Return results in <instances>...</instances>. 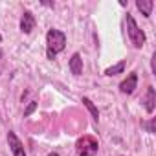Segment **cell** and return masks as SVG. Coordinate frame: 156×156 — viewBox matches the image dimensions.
Masks as SVG:
<instances>
[{
  "label": "cell",
  "mask_w": 156,
  "mask_h": 156,
  "mask_svg": "<svg viewBox=\"0 0 156 156\" xmlns=\"http://www.w3.org/2000/svg\"><path fill=\"white\" fill-rule=\"evenodd\" d=\"M154 123H156V119H151V123L147 125L149 127V132H154Z\"/></svg>",
  "instance_id": "13"
},
{
  "label": "cell",
  "mask_w": 156,
  "mask_h": 156,
  "mask_svg": "<svg viewBox=\"0 0 156 156\" xmlns=\"http://www.w3.org/2000/svg\"><path fill=\"white\" fill-rule=\"evenodd\" d=\"M125 22H127V31H129V37H130L132 44H134L136 48H141V46L145 44V33L138 28V24H136V20H134V17H132V15H129V13H127Z\"/></svg>",
  "instance_id": "3"
},
{
  "label": "cell",
  "mask_w": 156,
  "mask_h": 156,
  "mask_svg": "<svg viewBox=\"0 0 156 156\" xmlns=\"http://www.w3.org/2000/svg\"><path fill=\"white\" fill-rule=\"evenodd\" d=\"M75 149H77V154L79 156H96L99 145H98V140L94 136H83V138L77 140Z\"/></svg>",
  "instance_id": "2"
},
{
  "label": "cell",
  "mask_w": 156,
  "mask_h": 156,
  "mask_svg": "<svg viewBox=\"0 0 156 156\" xmlns=\"http://www.w3.org/2000/svg\"><path fill=\"white\" fill-rule=\"evenodd\" d=\"M143 103H145V110H147L149 114H152V112H154V103H156V92H154L152 87L147 88V94H145Z\"/></svg>",
  "instance_id": "8"
},
{
  "label": "cell",
  "mask_w": 156,
  "mask_h": 156,
  "mask_svg": "<svg viewBox=\"0 0 156 156\" xmlns=\"http://www.w3.org/2000/svg\"><path fill=\"white\" fill-rule=\"evenodd\" d=\"M66 46V35L59 30H50L46 35V55L48 59H55L59 51H62Z\"/></svg>",
  "instance_id": "1"
},
{
  "label": "cell",
  "mask_w": 156,
  "mask_h": 156,
  "mask_svg": "<svg viewBox=\"0 0 156 156\" xmlns=\"http://www.w3.org/2000/svg\"><path fill=\"white\" fill-rule=\"evenodd\" d=\"M48 156H59V154H57V152H50Z\"/></svg>",
  "instance_id": "14"
},
{
  "label": "cell",
  "mask_w": 156,
  "mask_h": 156,
  "mask_svg": "<svg viewBox=\"0 0 156 156\" xmlns=\"http://www.w3.org/2000/svg\"><path fill=\"white\" fill-rule=\"evenodd\" d=\"M125 66H127V62H125V61H119L118 64H114V66H110V68H107V70H105V75H108V77H112V75H118V73H123V70H125Z\"/></svg>",
  "instance_id": "10"
},
{
  "label": "cell",
  "mask_w": 156,
  "mask_h": 156,
  "mask_svg": "<svg viewBox=\"0 0 156 156\" xmlns=\"http://www.w3.org/2000/svg\"><path fill=\"white\" fill-rule=\"evenodd\" d=\"M70 70L73 75H81L83 73V59L79 53H73L72 59H70Z\"/></svg>",
  "instance_id": "7"
},
{
  "label": "cell",
  "mask_w": 156,
  "mask_h": 156,
  "mask_svg": "<svg viewBox=\"0 0 156 156\" xmlns=\"http://www.w3.org/2000/svg\"><path fill=\"white\" fill-rule=\"evenodd\" d=\"M0 41H2V35H0Z\"/></svg>",
  "instance_id": "15"
},
{
  "label": "cell",
  "mask_w": 156,
  "mask_h": 156,
  "mask_svg": "<svg viewBox=\"0 0 156 156\" xmlns=\"http://www.w3.org/2000/svg\"><path fill=\"white\" fill-rule=\"evenodd\" d=\"M83 105H85V107L88 108V112L92 114V118H94V119L98 121V119H99V110H98V107H96V105H94V103H92V101H90L88 98H83Z\"/></svg>",
  "instance_id": "11"
},
{
  "label": "cell",
  "mask_w": 156,
  "mask_h": 156,
  "mask_svg": "<svg viewBox=\"0 0 156 156\" xmlns=\"http://www.w3.org/2000/svg\"><path fill=\"white\" fill-rule=\"evenodd\" d=\"M136 8L141 11L143 17H151L152 8H154V2H152V0H136Z\"/></svg>",
  "instance_id": "9"
},
{
  "label": "cell",
  "mask_w": 156,
  "mask_h": 156,
  "mask_svg": "<svg viewBox=\"0 0 156 156\" xmlns=\"http://www.w3.org/2000/svg\"><path fill=\"white\" fill-rule=\"evenodd\" d=\"M136 85H138V75H136V73H129V77L119 85V90H121L123 94H132L134 88H136Z\"/></svg>",
  "instance_id": "6"
},
{
  "label": "cell",
  "mask_w": 156,
  "mask_h": 156,
  "mask_svg": "<svg viewBox=\"0 0 156 156\" xmlns=\"http://www.w3.org/2000/svg\"><path fill=\"white\" fill-rule=\"evenodd\" d=\"M35 108H37V103H35V101H31V103L28 105V108L24 110V118H28V116H30V114H31V112H33Z\"/></svg>",
  "instance_id": "12"
},
{
  "label": "cell",
  "mask_w": 156,
  "mask_h": 156,
  "mask_svg": "<svg viewBox=\"0 0 156 156\" xmlns=\"http://www.w3.org/2000/svg\"><path fill=\"white\" fill-rule=\"evenodd\" d=\"M8 143H9V147H11L13 156H26V152H24V145L20 143V140L17 138V134H15L13 130L8 132Z\"/></svg>",
  "instance_id": "4"
},
{
  "label": "cell",
  "mask_w": 156,
  "mask_h": 156,
  "mask_svg": "<svg viewBox=\"0 0 156 156\" xmlns=\"http://www.w3.org/2000/svg\"><path fill=\"white\" fill-rule=\"evenodd\" d=\"M35 28V17L31 11H24L22 19H20V31L22 33H31V30Z\"/></svg>",
  "instance_id": "5"
}]
</instances>
